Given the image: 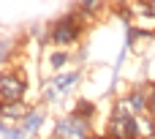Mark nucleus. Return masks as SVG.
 <instances>
[{
  "label": "nucleus",
  "instance_id": "1",
  "mask_svg": "<svg viewBox=\"0 0 155 139\" xmlns=\"http://www.w3.org/2000/svg\"><path fill=\"white\" fill-rule=\"evenodd\" d=\"M82 30H84V19L79 14L68 11L65 16H57L49 25V41H52V46L65 49V46H71L82 38Z\"/></svg>",
  "mask_w": 155,
  "mask_h": 139
},
{
  "label": "nucleus",
  "instance_id": "2",
  "mask_svg": "<svg viewBox=\"0 0 155 139\" xmlns=\"http://www.w3.org/2000/svg\"><path fill=\"white\" fill-rule=\"evenodd\" d=\"M52 139H93V123L82 120L71 112V115H65L54 123Z\"/></svg>",
  "mask_w": 155,
  "mask_h": 139
},
{
  "label": "nucleus",
  "instance_id": "3",
  "mask_svg": "<svg viewBox=\"0 0 155 139\" xmlns=\"http://www.w3.org/2000/svg\"><path fill=\"white\" fill-rule=\"evenodd\" d=\"M25 96V79L16 71H3L0 76V101L3 104H16Z\"/></svg>",
  "mask_w": 155,
  "mask_h": 139
},
{
  "label": "nucleus",
  "instance_id": "4",
  "mask_svg": "<svg viewBox=\"0 0 155 139\" xmlns=\"http://www.w3.org/2000/svg\"><path fill=\"white\" fill-rule=\"evenodd\" d=\"M104 139H142L139 128H136V117H114L112 115Z\"/></svg>",
  "mask_w": 155,
  "mask_h": 139
},
{
  "label": "nucleus",
  "instance_id": "5",
  "mask_svg": "<svg viewBox=\"0 0 155 139\" xmlns=\"http://www.w3.org/2000/svg\"><path fill=\"white\" fill-rule=\"evenodd\" d=\"M79 76H82V74H79L76 68H74V71H63V74H57V76L46 85V98H49V101H54L57 96L68 93V90L79 82Z\"/></svg>",
  "mask_w": 155,
  "mask_h": 139
},
{
  "label": "nucleus",
  "instance_id": "6",
  "mask_svg": "<svg viewBox=\"0 0 155 139\" xmlns=\"http://www.w3.org/2000/svg\"><path fill=\"white\" fill-rule=\"evenodd\" d=\"M30 115V109L25 107V101H16V104H3V123H11V120H25Z\"/></svg>",
  "mask_w": 155,
  "mask_h": 139
},
{
  "label": "nucleus",
  "instance_id": "7",
  "mask_svg": "<svg viewBox=\"0 0 155 139\" xmlns=\"http://www.w3.org/2000/svg\"><path fill=\"white\" fill-rule=\"evenodd\" d=\"M44 117H46V115H44V109H30V115L22 120V131H25V134H35V131L41 128Z\"/></svg>",
  "mask_w": 155,
  "mask_h": 139
},
{
  "label": "nucleus",
  "instance_id": "8",
  "mask_svg": "<svg viewBox=\"0 0 155 139\" xmlns=\"http://www.w3.org/2000/svg\"><path fill=\"white\" fill-rule=\"evenodd\" d=\"M46 60H49L52 71H60V68H65V66L71 63V55H68V49H52Z\"/></svg>",
  "mask_w": 155,
  "mask_h": 139
},
{
  "label": "nucleus",
  "instance_id": "9",
  "mask_svg": "<svg viewBox=\"0 0 155 139\" xmlns=\"http://www.w3.org/2000/svg\"><path fill=\"white\" fill-rule=\"evenodd\" d=\"M74 115L82 117V120H90V123H93V117H95V104L87 101V98H79V101L74 104Z\"/></svg>",
  "mask_w": 155,
  "mask_h": 139
},
{
  "label": "nucleus",
  "instance_id": "10",
  "mask_svg": "<svg viewBox=\"0 0 155 139\" xmlns=\"http://www.w3.org/2000/svg\"><path fill=\"white\" fill-rule=\"evenodd\" d=\"M136 128H139V137L142 139H155V126H153V120H150V115L136 117Z\"/></svg>",
  "mask_w": 155,
  "mask_h": 139
},
{
  "label": "nucleus",
  "instance_id": "11",
  "mask_svg": "<svg viewBox=\"0 0 155 139\" xmlns=\"http://www.w3.org/2000/svg\"><path fill=\"white\" fill-rule=\"evenodd\" d=\"M0 137H3V139H25V131H22V128H16V126H11V123H3Z\"/></svg>",
  "mask_w": 155,
  "mask_h": 139
},
{
  "label": "nucleus",
  "instance_id": "12",
  "mask_svg": "<svg viewBox=\"0 0 155 139\" xmlns=\"http://www.w3.org/2000/svg\"><path fill=\"white\" fill-rule=\"evenodd\" d=\"M150 109H155V82L150 85ZM150 109H147V112H150Z\"/></svg>",
  "mask_w": 155,
  "mask_h": 139
},
{
  "label": "nucleus",
  "instance_id": "13",
  "mask_svg": "<svg viewBox=\"0 0 155 139\" xmlns=\"http://www.w3.org/2000/svg\"><path fill=\"white\" fill-rule=\"evenodd\" d=\"M147 115H150V120H153V126H155V109H150Z\"/></svg>",
  "mask_w": 155,
  "mask_h": 139
}]
</instances>
